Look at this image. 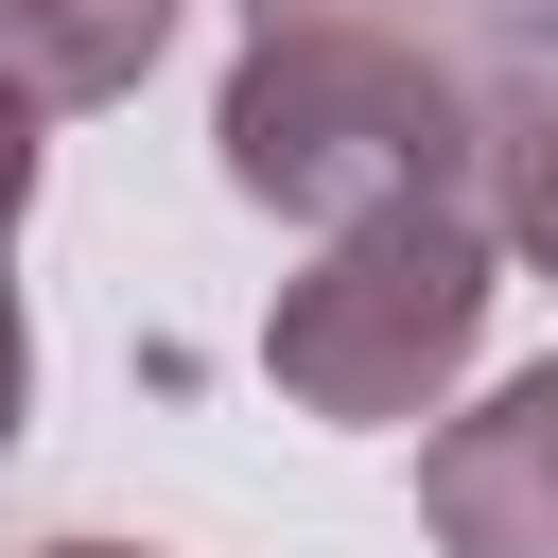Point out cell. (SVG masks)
<instances>
[{
    "mask_svg": "<svg viewBox=\"0 0 558 558\" xmlns=\"http://www.w3.org/2000/svg\"><path fill=\"white\" fill-rule=\"evenodd\" d=\"M17 209H35V105L0 87V244H17Z\"/></svg>",
    "mask_w": 558,
    "mask_h": 558,
    "instance_id": "cell-6",
    "label": "cell"
},
{
    "mask_svg": "<svg viewBox=\"0 0 558 558\" xmlns=\"http://www.w3.org/2000/svg\"><path fill=\"white\" fill-rule=\"evenodd\" d=\"M52 558H140V541H52Z\"/></svg>",
    "mask_w": 558,
    "mask_h": 558,
    "instance_id": "cell-8",
    "label": "cell"
},
{
    "mask_svg": "<svg viewBox=\"0 0 558 558\" xmlns=\"http://www.w3.org/2000/svg\"><path fill=\"white\" fill-rule=\"evenodd\" d=\"M488 174H506V244H523V262L558 279V70H541V87L506 105V140H488Z\"/></svg>",
    "mask_w": 558,
    "mask_h": 558,
    "instance_id": "cell-5",
    "label": "cell"
},
{
    "mask_svg": "<svg viewBox=\"0 0 558 558\" xmlns=\"http://www.w3.org/2000/svg\"><path fill=\"white\" fill-rule=\"evenodd\" d=\"M209 140H227V192L244 209L349 227L384 192H471V157L506 140V105L436 35H384V17H244V70H227Z\"/></svg>",
    "mask_w": 558,
    "mask_h": 558,
    "instance_id": "cell-1",
    "label": "cell"
},
{
    "mask_svg": "<svg viewBox=\"0 0 558 558\" xmlns=\"http://www.w3.org/2000/svg\"><path fill=\"white\" fill-rule=\"evenodd\" d=\"M157 35H174V0H0V87L35 122L52 105H122L157 70Z\"/></svg>",
    "mask_w": 558,
    "mask_h": 558,
    "instance_id": "cell-4",
    "label": "cell"
},
{
    "mask_svg": "<svg viewBox=\"0 0 558 558\" xmlns=\"http://www.w3.org/2000/svg\"><path fill=\"white\" fill-rule=\"evenodd\" d=\"M418 523H436V558H558V366L488 384L418 453Z\"/></svg>",
    "mask_w": 558,
    "mask_h": 558,
    "instance_id": "cell-3",
    "label": "cell"
},
{
    "mask_svg": "<svg viewBox=\"0 0 558 558\" xmlns=\"http://www.w3.org/2000/svg\"><path fill=\"white\" fill-rule=\"evenodd\" d=\"M488 296H506L488 279V209L471 192H384V209H349L314 244V279H279L262 366L314 418H436L453 366L488 349Z\"/></svg>",
    "mask_w": 558,
    "mask_h": 558,
    "instance_id": "cell-2",
    "label": "cell"
},
{
    "mask_svg": "<svg viewBox=\"0 0 558 558\" xmlns=\"http://www.w3.org/2000/svg\"><path fill=\"white\" fill-rule=\"evenodd\" d=\"M17 418H35V331H17V296H0V453H17Z\"/></svg>",
    "mask_w": 558,
    "mask_h": 558,
    "instance_id": "cell-7",
    "label": "cell"
}]
</instances>
